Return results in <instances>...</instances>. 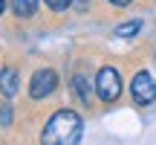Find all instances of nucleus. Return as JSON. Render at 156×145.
I'll return each mask as SVG.
<instances>
[{"mask_svg": "<svg viewBox=\"0 0 156 145\" xmlns=\"http://www.w3.org/2000/svg\"><path fill=\"white\" fill-rule=\"evenodd\" d=\"M78 136H81V116L75 110H58L46 122L41 145H75Z\"/></svg>", "mask_w": 156, "mask_h": 145, "instance_id": "f257e3e1", "label": "nucleus"}, {"mask_svg": "<svg viewBox=\"0 0 156 145\" xmlns=\"http://www.w3.org/2000/svg\"><path fill=\"white\" fill-rule=\"evenodd\" d=\"M95 90H98L101 102H107V105H110V102H116L119 93H122V76H119V70L101 67L98 78H95Z\"/></svg>", "mask_w": 156, "mask_h": 145, "instance_id": "f03ea898", "label": "nucleus"}, {"mask_svg": "<svg viewBox=\"0 0 156 145\" xmlns=\"http://www.w3.org/2000/svg\"><path fill=\"white\" fill-rule=\"evenodd\" d=\"M130 96H133L136 105H151L156 99V81L151 72H136L133 81H130Z\"/></svg>", "mask_w": 156, "mask_h": 145, "instance_id": "7ed1b4c3", "label": "nucleus"}, {"mask_svg": "<svg viewBox=\"0 0 156 145\" xmlns=\"http://www.w3.org/2000/svg\"><path fill=\"white\" fill-rule=\"evenodd\" d=\"M55 87H58V76H55V72H52L49 67L38 70L32 76V81H29V96H32V99H46Z\"/></svg>", "mask_w": 156, "mask_h": 145, "instance_id": "20e7f679", "label": "nucleus"}, {"mask_svg": "<svg viewBox=\"0 0 156 145\" xmlns=\"http://www.w3.org/2000/svg\"><path fill=\"white\" fill-rule=\"evenodd\" d=\"M17 87H20V76H17L15 67H3L0 72V93L6 96V99H12V96L17 93Z\"/></svg>", "mask_w": 156, "mask_h": 145, "instance_id": "39448f33", "label": "nucleus"}, {"mask_svg": "<svg viewBox=\"0 0 156 145\" xmlns=\"http://www.w3.org/2000/svg\"><path fill=\"white\" fill-rule=\"evenodd\" d=\"M12 12L17 17H32L38 12V0H12Z\"/></svg>", "mask_w": 156, "mask_h": 145, "instance_id": "423d86ee", "label": "nucleus"}, {"mask_svg": "<svg viewBox=\"0 0 156 145\" xmlns=\"http://www.w3.org/2000/svg\"><path fill=\"white\" fill-rule=\"evenodd\" d=\"M142 29L139 20H130V23H122V26H116V38H133L136 32Z\"/></svg>", "mask_w": 156, "mask_h": 145, "instance_id": "0eeeda50", "label": "nucleus"}, {"mask_svg": "<svg viewBox=\"0 0 156 145\" xmlns=\"http://www.w3.org/2000/svg\"><path fill=\"white\" fill-rule=\"evenodd\" d=\"M75 90H78V99L84 102V105H90V84L84 76H75Z\"/></svg>", "mask_w": 156, "mask_h": 145, "instance_id": "6e6552de", "label": "nucleus"}, {"mask_svg": "<svg viewBox=\"0 0 156 145\" xmlns=\"http://www.w3.org/2000/svg\"><path fill=\"white\" fill-rule=\"evenodd\" d=\"M49 9H55V12H64L67 6H73V0H44Z\"/></svg>", "mask_w": 156, "mask_h": 145, "instance_id": "1a4fd4ad", "label": "nucleus"}, {"mask_svg": "<svg viewBox=\"0 0 156 145\" xmlns=\"http://www.w3.org/2000/svg\"><path fill=\"white\" fill-rule=\"evenodd\" d=\"M9 122H12V105H3V107H0V125L6 128Z\"/></svg>", "mask_w": 156, "mask_h": 145, "instance_id": "9d476101", "label": "nucleus"}, {"mask_svg": "<svg viewBox=\"0 0 156 145\" xmlns=\"http://www.w3.org/2000/svg\"><path fill=\"white\" fill-rule=\"evenodd\" d=\"M110 3H113V6H127L130 0H110Z\"/></svg>", "mask_w": 156, "mask_h": 145, "instance_id": "9b49d317", "label": "nucleus"}, {"mask_svg": "<svg viewBox=\"0 0 156 145\" xmlns=\"http://www.w3.org/2000/svg\"><path fill=\"white\" fill-rule=\"evenodd\" d=\"M78 3V9H87V0H75Z\"/></svg>", "mask_w": 156, "mask_h": 145, "instance_id": "f8f14e48", "label": "nucleus"}, {"mask_svg": "<svg viewBox=\"0 0 156 145\" xmlns=\"http://www.w3.org/2000/svg\"><path fill=\"white\" fill-rule=\"evenodd\" d=\"M3 9H6V0H0V12H3Z\"/></svg>", "mask_w": 156, "mask_h": 145, "instance_id": "ddd939ff", "label": "nucleus"}]
</instances>
